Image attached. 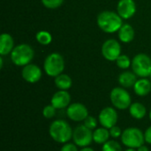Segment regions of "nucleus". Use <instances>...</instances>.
I'll use <instances>...</instances> for the list:
<instances>
[{
    "label": "nucleus",
    "mask_w": 151,
    "mask_h": 151,
    "mask_svg": "<svg viewBox=\"0 0 151 151\" xmlns=\"http://www.w3.org/2000/svg\"><path fill=\"white\" fill-rule=\"evenodd\" d=\"M73 130L70 124L64 119L54 120L49 128V134L51 139L60 144H65L69 142L73 139Z\"/></svg>",
    "instance_id": "1"
},
{
    "label": "nucleus",
    "mask_w": 151,
    "mask_h": 151,
    "mask_svg": "<svg viewBox=\"0 0 151 151\" xmlns=\"http://www.w3.org/2000/svg\"><path fill=\"white\" fill-rule=\"evenodd\" d=\"M122 18L111 11H104L100 12L97 16V25L101 30L105 33L111 34L119 31L123 26Z\"/></svg>",
    "instance_id": "2"
},
{
    "label": "nucleus",
    "mask_w": 151,
    "mask_h": 151,
    "mask_svg": "<svg viewBox=\"0 0 151 151\" xmlns=\"http://www.w3.org/2000/svg\"><path fill=\"white\" fill-rule=\"evenodd\" d=\"M34 56L35 51L33 48L27 43H21L14 47L11 53V59L14 65L25 66L31 63Z\"/></svg>",
    "instance_id": "3"
},
{
    "label": "nucleus",
    "mask_w": 151,
    "mask_h": 151,
    "mask_svg": "<svg viewBox=\"0 0 151 151\" xmlns=\"http://www.w3.org/2000/svg\"><path fill=\"white\" fill-rule=\"evenodd\" d=\"M43 69L46 74L50 77L56 78L63 73L65 69V60L63 56L57 52L48 55L43 63Z\"/></svg>",
    "instance_id": "4"
},
{
    "label": "nucleus",
    "mask_w": 151,
    "mask_h": 151,
    "mask_svg": "<svg viewBox=\"0 0 151 151\" xmlns=\"http://www.w3.org/2000/svg\"><path fill=\"white\" fill-rule=\"evenodd\" d=\"M121 142L127 148L138 149L144 144V133L137 127H128L126 128L120 137Z\"/></svg>",
    "instance_id": "5"
},
{
    "label": "nucleus",
    "mask_w": 151,
    "mask_h": 151,
    "mask_svg": "<svg viewBox=\"0 0 151 151\" xmlns=\"http://www.w3.org/2000/svg\"><path fill=\"white\" fill-rule=\"evenodd\" d=\"M111 103L115 109L118 110H127L129 109L132 104V98L130 94L126 90L125 88L117 87L114 88L110 94Z\"/></svg>",
    "instance_id": "6"
},
{
    "label": "nucleus",
    "mask_w": 151,
    "mask_h": 151,
    "mask_svg": "<svg viewBox=\"0 0 151 151\" xmlns=\"http://www.w3.org/2000/svg\"><path fill=\"white\" fill-rule=\"evenodd\" d=\"M133 72L141 78L150 77L151 74V58L146 54L140 53L136 55L131 64Z\"/></svg>",
    "instance_id": "7"
},
{
    "label": "nucleus",
    "mask_w": 151,
    "mask_h": 151,
    "mask_svg": "<svg viewBox=\"0 0 151 151\" xmlns=\"http://www.w3.org/2000/svg\"><path fill=\"white\" fill-rule=\"evenodd\" d=\"M73 141L79 148L88 147L93 141V131L88 129L83 124L79 125L73 129Z\"/></svg>",
    "instance_id": "8"
},
{
    "label": "nucleus",
    "mask_w": 151,
    "mask_h": 151,
    "mask_svg": "<svg viewBox=\"0 0 151 151\" xmlns=\"http://www.w3.org/2000/svg\"><path fill=\"white\" fill-rule=\"evenodd\" d=\"M103 57L108 61H116L121 55V46L114 39L106 40L102 46Z\"/></svg>",
    "instance_id": "9"
},
{
    "label": "nucleus",
    "mask_w": 151,
    "mask_h": 151,
    "mask_svg": "<svg viewBox=\"0 0 151 151\" xmlns=\"http://www.w3.org/2000/svg\"><path fill=\"white\" fill-rule=\"evenodd\" d=\"M118 119L119 115L114 107H105L100 111L98 115V121L100 125L107 129L116 126Z\"/></svg>",
    "instance_id": "10"
},
{
    "label": "nucleus",
    "mask_w": 151,
    "mask_h": 151,
    "mask_svg": "<svg viewBox=\"0 0 151 151\" xmlns=\"http://www.w3.org/2000/svg\"><path fill=\"white\" fill-rule=\"evenodd\" d=\"M66 116L74 122H81L88 116V108L81 103L71 104L66 109Z\"/></svg>",
    "instance_id": "11"
},
{
    "label": "nucleus",
    "mask_w": 151,
    "mask_h": 151,
    "mask_svg": "<svg viewBox=\"0 0 151 151\" xmlns=\"http://www.w3.org/2000/svg\"><path fill=\"white\" fill-rule=\"evenodd\" d=\"M42 73L41 68L38 65L31 63L23 66V69L21 71L22 78L28 83L38 82L42 78Z\"/></svg>",
    "instance_id": "12"
},
{
    "label": "nucleus",
    "mask_w": 151,
    "mask_h": 151,
    "mask_svg": "<svg viewBox=\"0 0 151 151\" xmlns=\"http://www.w3.org/2000/svg\"><path fill=\"white\" fill-rule=\"evenodd\" d=\"M117 12L123 19H128L135 14L136 4L134 0H119L117 5Z\"/></svg>",
    "instance_id": "13"
},
{
    "label": "nucleus",
    "mask_w": 151,
    "mask_h": 151,
    "mask_svg": "<svg viewBox=\"0 0 151 151\" xmlns=\"http://www.w3.org/2000/svg\"><path fill=\"white\" fill-rule=\"evenodd\" d=\"M50 103L57 110L67 108L71 104V96L67 90H58L52 96Z\"/></svg>",
    "instance_id": "14"
},
{
    "label": "nucleus",
    "mask_w": 151,
    "mask_h": 151,
    "mask_svg": "<svg viewBox=\"0 0 151 151\" xmlns=\"http://www.w3.org/2000/svg\"><path fill=\"white\" fill-rule=\"evenodd\" d=\"M14 49V40L12 36L7 33H3L0 36V54L2 56L12 53Z\"/></svg>",
    "instance_id": "15"
},
{
    "label": "nucleus",
    "mask_w": 151,
    "mask_h": 151,
    "mask_svg": "<svg viewBox=\"0 0 151 151\" xmlns=\"http://www.w3.org/2000/svg\"><path fill=\"white\" fill-rule=\"evenodd\" d=\"M134 93L139 96H146L151 91V81L146 78H141L137 80L133 87Z\"/></svg>",
    "instance_id": "16"
},
{
    "label": "nucleus",
    "mask_w": 151,
    "mask_h": 151,
    "mask_svg": "<svg viewBox=\"0 0 151 151\" xmlns=\"http://www.w3.org/2000/svg\"><path fill=\"white\" fill-rule=\"evenodd\" d=\"M118 81L122 88H129L134 86L135 82L137 81V75L134 72L125 71L119 74Z\"/></svg>",
    "instance_id": "17"
},
{
    "label": "nucleus",
    "mask_w": 151,
    "mask_h": 151,
    "mask_svg": "<svg viewBox=\"0 0 151 151\" xmlns=\"http://www.w3.org/2000/svg\"><path fill=\"white\" fill-rule=\"evenodd\" d=\"M118 32L120 42L124 43H129L134 38V29L129 24H123Z\"/></svg>",
    "instance_id": "18"
},
{
    "label": "nucleus",
    "mask_w": 151,
    "mask_h": 151,
    "mask_svg": "<svg viewBox=\"0 0 151 151\" xmlns=\"http://www.w3.org/2000/svg\"><path fill=\"white\" fill-rule=\"evenodd\" d=\"M110 137L111 134L109 129L104 127H97L93 131V141L97 144H101V145L104 144L110 140Z\"/></svg>",
    "instance_id": "19"
},
{
    "label": "nucleus",
    "mask_w": 151,
    "mask_h": 151,
    "mask_svg": "<svg viewBox=\"0 0 151 151\" xmlns=\"http://www.w3.org/2000/svg\"><path fill=\"white\" fill-rule=\"evenodd\" d=\"M129 113L135 119H142L147 114V109L142 104L139 102L132 103L129 107Z\"/></svg>",
    "instance_id": "20"
},
{
    "label": "nucleus",
    "mask_w": 151,
    "mask_h": 151,
    "mask_svg": "<svg viewBox=\"0 0 151 151\" xmlns=\"http://www.w3.org/2000/svg\"><path fill=\"white\" fill-rule=\"evenodd\" d=\"M55 85L59 90H68L73 85L72 78L65 73H61L55 78Z\"/></svg>",
    "instance_id": "21"
},
{
    "label": "nucleus",
    "mask_w": 151,
    "mask_h": 151,
    "mask_svg": "<svg viewBox=\"0 0 151 151\" xmlns=\"http://www.w3.org/2000/svg\"><path fill=\"white\" fill-rule=\"evenodd\" d=\"M36 41L42 45H49L52 42V35L48 31H39L35 35Z\"/></svg>",
    "instance_id": "22"
},
{
    "label": "nucleus",
    "mask_w": 151,
    "mask_h": 151,
    "mask_svg": "<svg viewBox=\"0 0 151 151\" xmlns=\"http://www.w3.org/2000/svg\"><path fill=\"white\" fill-rule=\"evenodd\" d=\"M102 151H122V148L117 141L109 140L107 142L103 144Z\"/></svg>",
    "instance_id": "23"
},
{
    "label": "nucleus",
    "mask_w": 151,
    "mask_h": 151,
    "mask_svg": "<svg viewBox=\"0 0 151 151\" xmlns=\"http://www.w3.org/2000/svg\"><path fill=\"white\" fill-rule=\"evenodd\" d=\"M116 64H117L118 67L125 70V69H127L131 65L132 61L127 55H120L118 58V59L116 60Z\"/></svg>",
    "instance_id": "24"
},
{
    "label": "nucleus",
    "mask_w": 151,
    "mask_h": 151,
    "mask_svg": "<svg viewBox=\"0 0 151 151\" xmlns=\"http://www.w3.org/2000/svg\"><path fill=\"white\" fill-rule=\"evenodd\" d=\"M57 113V109L50 104L49 105H46L43 110H42V115L45 119H50L52 118H54L56 116Z\"/></svg>",
    "instance_id": "25"
},
{
    "label": "nucleus",
    "mask_w": 151,
    "mask_h": 151,
    "mask_svg": "<svg viewBox=\"0 0 151 151\" xmlns=\"http://www.w3.org/2000/svg\"><path fill=\"white\" fill-rule=\"evenodd\" d=\"M98 122H99L98 119H96L95 117L88 115V116L86 118V119L83 121V125H84L85 127H87L88 129L94 131L95 129L97 128V124H98Z\"/></svg>",
    "instance_id": "26"
},
{
    "label": "nucleus",
    "mask_w": 151,
    "mask_h": 151,
    "mask_svg": "<svg viewBox=\"0 0 151 151\" xmlns=\"http://www.w3.org/2000/svg\"><path fill=\"white\" fill-rule=\"evenodd\" d=\"M65 0H42V4L48 9H57L62 5Z\"/></svg>",
    "instance_id": "27"
},
{
    "label": "nucleus",
    "mask_w": 151,
    "mask_h": 151,
    "mask_svg": "<svg viewBox=\"0 0 151 151\" xmlns=\"http://www.w3.org/2000/svg\"><path fill=\"white\" fill-rule=\"evenodd\" d=\"M109 131H110L111 137L113 138V139H118V138L121 137L122 133H123V131L121 130V128L119 127H118L117 125L114 126V127H112L111 128H110Z\"/></svg>",
    "instance_id": "28"
},
{
    "label": "nucleus",
    "mask_w": 151,
    "mask_h": 151,
    "mask_svg": "<svg viewBox=\"0 0 151 151\" xmlns=\"http://www.w3.org/2000/svg\"><path fill=\"white\" fill-rule=\"evenodd\" d=\"M60 151H79L78 150V146L75 145L74 143H65L63 144V146L61 147Z\"/></svg>",
    "instance_id": "29"
},
{
    "label": "nucleus",
    "mask_w": 151,
    "mask_h": 151,
    "mask_svg": "<svg viewBox=\"0 0 151 151\" xmlns=\"http://www.w3.org/2000/svg\"><path fill=\"white\" fill-rule=\"evenodd\" d=\"M144 139H145V142L148 144L151 145V126L149 127L145 132H144Z\"/></svg>",
    "instance_id": "30"
},
{
    "label": "nucleus",
    "mask_w": 151,
    "mask_h": 151,
    "mask_svg": "<svg viewBox=\"0 0 151 151\" xmlns=\"http://www.w3.org/2000/svg\"><path fill=\"white\" fill-rule=\"evenodd\" d=\"M137 151H150V149L148 148V146H146V145H142L141 147H139L138 149H136Z\"/></svg>",
    "instance_id": "31"
},
{
    "label": "nucleus",
    "mask_w": 151,
    "mask_h": 151,
    "mask_svg": "<svg viewBox=\"0 0 151 151\" xmlns=\"http://www.w3.org/2000/svg\"><path fill=\"white\" fill-rule=\"evenodd\" d=\"M79 151H95L92 148H90L89 146L88 147H85V148H81V150H80Z\"/></svg>",
    "instance_id": "32"
},
{
    "label": "nucleus",
    "mask_w": 151,
    "mask_h": 151,
    "mask_svg": "<svg viewBox=\"0 0 151 151\" xmlns=\"http://www.w3.org/2000/svg\"><path fill=\"white\" fill-rule=\"evenodd\" d=\"M4 65V60H3V57H0V67L3 68Z\"/></svg>",
    "instance_id": "33"
},
{
    "label": "nucleus",
    "mask_w": 151,
    "mask_h": 151,
    "mask_svg": "<svg viewBox=\"0 0 151 151\" xmlns=\"http://www.w3.org/2000/svg\"><path fill=\"white\" fill-rule=\"evenodd\" d=\"M125 151H137L136 149H131V148H127Z\"/></svg>",
    "instance_id": "34"
},
{
    "label": "nucleus",
    "mask_w": 151,
    "mask_h": 151,
    "mask_svg": "<svg viewBox=\"0 0 151 151\" xmlns=\"http://www.w3.org/2000/svg\"><path fill=\"white\" fill-rule=\"evenodd\" d=\"M150 120H151V110H150Z\"/></svg>",
    "instance_id": "35"
},
{
    "label": "nucleus",
    "mask_w": 151,
    "mask_h": 151,
    "mask_svg": "<svg viewBox=\"0 0 151 151\" xmlns=\"http://www.w3.org/2000/svg\"><path fill=\"white\" fill-rule=\"evenodd\" d=\"M150 81H151V74L150 75Z\"/></svg>",
    "instance_id": "36"
}]
</instances>
